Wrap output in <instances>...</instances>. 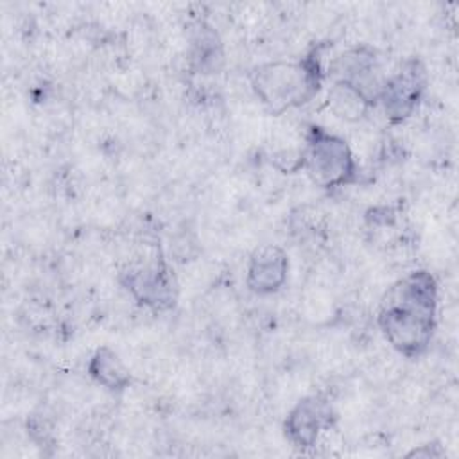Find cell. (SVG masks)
Returning <instances> with one entry per match:
<instances>
[{
	"label": "cell",
	"mask_w": 459,
	"mask_h": 459,
	"mask_svg": "<svg viewBox=\"0 0 459 459\" xmlns=\"http://www.w3.org/2000/svg\"><path fill=\"white\" fill-rule=\"evenodd\" d=\"M124 287L140 303L156 312H163L176 303V281L161 253L151 260L129 267L122 278Z\"/></svg>",
	"instance_id": "obj_5"
},
{
	"label": "cell",
	"mask_w": 459,
	"mask_h": 459,
	"mask_svg": "<svg viewBox=\"0 0 459 459\" xmlns=\"http://www.w3.org/2000/svg\"><path fill=\"white\" fill-rule=\"evenodd\" d=\"M190 29V61L194 68L199 74H217L224 61L219 34L204 22H197Z\"/></svg>",
	"instance_id": "obj_10"
},
{
	"label": "cell",
	"mask_w": 459,
	"mask_h": 459,
	"mask_svg": "<svg viewBox=\"0 0 459 459\" xmlns=\"http://www.w3.org/2000/svg\"><path fill=\"white\" fill-rule=\"evenodd\" d=\"M326 72L319 48L310 50L299 59H278L256 65L249 74L256 99L271 115H283L316 99Z\"/></svg>",
	"instance_id": "obj_2"
},
{
	"label": "cell",
	"mask_w": 459,
	"mask_h": 459,
	"mask_svg": "<svg viewBox=\"0 0 459 459\" xmlns=\"http://www.w3.org/2000/svg\"><path fill=\"white\" fill-rule=\"evenodd\" d=\"M328 106L335 117L346 122L360 120L373 108L355 88L337 81L330 86Z\"/></svg>",
	"instance_id": "obj_11"
},
{
	"label": "cell",
	"mask_w": 459,
	"mask_h": 459,
	"mask_svg": "<svg viewBox=\"0 0 459 459\" xmlns=\"http://www.w3.org/2000/svg\"><path fill=\"white\" fill-rule=\"evenodd\" d=\"M332 82H344L355 88L373 108L378 104V95L385 77L382 75L377 50L369 45H357L339 54L326 72Z\"/></svg>",
	"instance_id": "obj_6"
},
{
	"label": "cell",
	"mask_w": 459,
	"mask_h": 459,
	"mask_svg": "<svg viewBox=\"0 0 459 459\" xmlns=\"http://www.w3.org/2000/svg\"><path fill=\"white\" fill-rule=\"evenodd\" d=\"M427 84V68L418 57L405 59L396 72L387 75L378 95V104L384 108L387 120L391 124L407 120L420 106Z\"/></svg>",
	"instance_id": "obj_4"
},
{
	"label": "cell",
	"mask_w": 459,
	"mask_h": 459,
	"mask_svg": "<svg viewBox=\"0 0 459 459\" xmlns=\"http://www.w3.org/2000/svg\"><path fill=\"white\" fill-rule=\"evenodd\" d=\"M88 375L111 393H122L131 384V373L118 353L109 346H99L88 360Z\"/></svg>",
	"instance_id": "obj_9"
},
{
	"label": "cell",
	"mask_w": 459,
	"mask_h": 459,
	"mask_svg": "<svg viewBox=\"0 0 459 459\" xmlns=\"http://www.w3.org/2000/svg\"><path fill=\"white\" fill-rule=\"evenodd\" d=\"M289 273V256L283 247L265 244L256 247L246 267V285L256 296H269L278 292Z\"/></svg>",
	"instance_id": "obj_8"
},
{
	"label": "cell",
	"mask_w": 459,
	"mask_h": 459,
	"mask_svg": "<svg viewBox=\"0 0 459 459\" xmlns=\"http://www.w3.org/2000/svg\"><path fill=\"white\" fill-rule=\"evenodd\" d=\"M301 154L307 174L321 188H341L359 181V165L348 142L319 126L308 129Z\"/></svg>",
	"instance_id": "obj_3"
},
{
	"label": "cell",
	"mask_w": 459,
	"mask_h": 459,
	"mask_svg": "<svg viewBox=\"0 0 459 459\" xmlns=\"http://www.w3.org/2000/svg\"><path fill=\"white\" fill-rule=\"evenodd\" d=\"M337 420L332 402L323 394H308L301 398L283 421L287 441L298 450H308L317 443L321 432L330 430Z\"/></svg>",
	"instance_id": "obj_7"
},
{
	"label": "cell",
	"mask_w": 459,
	"mask_h": 459,
	"mask_svg": "<svg viewBox=\"0 0 459 459\" xmlns=\"http://www.w3.org/2000/svg\"><path fill=\"white\" fill-rule=\"evenodd\" d=\"M377 323L385 341L403 357L423 355L437 325V281L429 271H412L380 299Z\"/></svg>",
	"instance_id": "obj_1"
}]
</instances>
